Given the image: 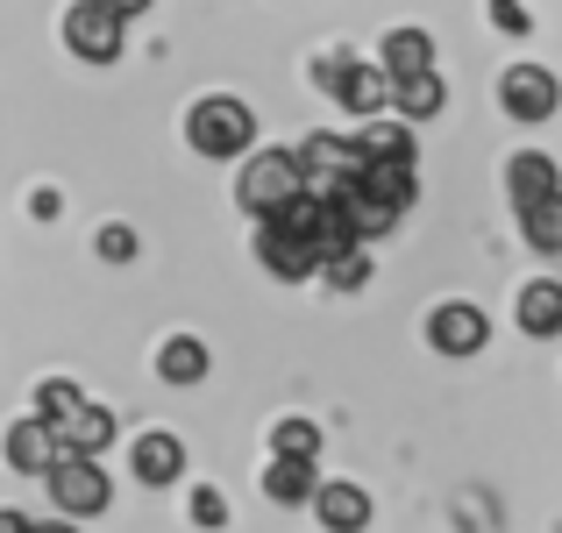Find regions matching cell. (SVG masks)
Here are the masks:
<instances>
[{
  "instance_id": "cell-13",
  "label": "cell",
  "mask_w": 562,
  "mask_h": 533,
  "mask_svg": "<svg viewBox=\"0 0 562 533\" xmlns=\"http://www.w3.org/2000/svg\"><path fill=\"white\" fill-rule=\"evenodd\" d=\"M349 185L378 192L384 206H398V214H406V206H413V165H398V157H363V171L349 178Z\"/></svg>"
},
{
  "instance_id": "cell-3",
  "label": "cell",
  "mask_w": 562,
  "mask_h": 533,
  "mask_svg": "<svg viewBox=\"0 0 562 533\" xmlns=\"http://www.w3.org/2000/svg\"><path fill=\"white\" fill-rule=\"evenodd\" d=\"M321 86H328V93L342 100L349 114H363V122L392 107V71H384V65H357V57H328V65H321Z\"/></svg>"
},
{
  "instance_id": "cell-11",
  "label": "cell",
  "mask_w": 562,
  "mask_h": 533,
  "mask_svg": "<svg viewBox=\"0 0 562 533\" xmlns=\"http://www.w3.org/2000/svg\"><path fill=\"white\" fill-rule=\"evenodd\" d=\"M441 107H449L441 71H406V79H392V114H406V122H435Z\"/></svg>"
},
{
  "instance_id": "cell-28",
  "label": "cell",
  "mask_w": 562,
  "mask_h": 533,
  "mask_svg": "<svg viewBox=\"0 0 562 533\" xmlns=\"http://www.w3.org/2000/svg\"><path fill=\"white\" fill-rule=\"evenodd\" d=\"M492 22L506 29V36H527V8L520 0H492Z\"/></svg>"
},
{
  "instance_id": "cell-6",
  "label": "cell",
  "mask_w": 562,
  "mask_h": 533,
  "mask_svg": "<svg viewBox=\"0 0 562 533\" xmlns=\"http://www.w3.org/2000/svg\"><path fill=\"white\" fill-rule=\"evenodd\" d=\"M257 257H263V271L285 277V285H300V277L321 271V249L306 242V235L292 228L285 214H263V220H257Z\"/></svg>"
},
{
  "instance_id": "cell-23",
  "label": "cell",
  "mask_w": 562,
  "mask_h": 533,
  "mask_svg": "<svg viewBox=\"0 0 562 533\" xmlns=\"http://www.w3.org/2000/svg\"><path fill=\"white\" fill-rule=\"evenodd\" d=\"M321 277H328V285H335V292H363V285H371V249H363V242H349V249H335V257H328V263H321Z\"/></svg>"
},
{
  "instance_id": "cell-19",
  "label": "cell",
  "mask_w": 562,
  "mask_h": 533,
  "mask_svg": "<svg viewBox=\"0 0 562 533\" xmlns=\"http://www.w3.org/2000/svg\"><path fill=\"white\" fill-rule=\"evenodd\" d=\"M520 235H527V249H541V257H562V192L520 206Z\"/></svg>"
},
{
  "instance_id": "cell-26",
  "label": "cell",
  "mask_w": 562,
  "mask_h": 533,
  "mask_svg": "<svg viewBox=\"0 0 562 533\" xmlns=\"http://www.w3.org/2000/svg\"><path fill=\"white\" fill-rule=\"evenodd\" d=\"M100 257H108V263H128V257H136V228L108 220V228H100Z\"/></svg>"
},
{
  "instance_id": "cell-10",
  "label": "cell",
  "mask_w": 562,
  "mask_h": 533,
  "mask_svg": "<svg viewBox=\"0 0 562 533\" xmlns=\"http://www.w3.org/2000/svg\"><path fill=\"white\" fill-rule=\"evenodd\" d=\"M314 512H321L328 533H363V526H371V491H357V484H321Z\"/></svg>"
},
{
  "instance_id": "cell-4",
  "label": "cell",
  "mask_w": 562,
  "mask_h": 533,
  "mask_svg": "<svg viewBox=\"0 0 562 533\" xmlns=\"http://www.w3.org/2000/svg\"><path fill=\"white\" fill-rule=\"evenodd\" d=\"M108 469H100V455H57L50 469V498L57 512H71V520H93V512H108Z\"/></svg>"
},
{
  "instance_id": "cell-16",
  "label": "cell",
  "mask_w": 562,
  "mask_h": 533,
  "mask_svg": "<svg viewBox=\"0 0 562 533\" xmlns=\"http://www.w3.org/2000/svg\"><path fill=\"white\" fill-rule=\"evenodd\" d=\"M263 491L278 498V506H314V463H306V455H278L271 469H263Z\"/></svg>"
},
{
  "instance_id": "cell-8",
  "label": "cell",
  "mask_w": 562,
  "mask_h": 533,
  "mask_svg": "<svg viewBox=\"0 0 562 533\" xmlns=\"http://www.w3.org/2000/svg\"><path fill=\"white\" fill-rule=\"evenodd\" d=\"M57 455H65V441H57V427L43 420V412H36V420H14V427H8V463L22 469V477H50Z\"/></svg>"
},
{
  "instance_id": "cell-30",
  "label": "cell",
  "mask_w": 562,
  "mask_h": 533,
  "mask_svg": "<svg viewBox=\"0 0 562 533\" xmlns=\"http://www.w3.org/2000/svg\"><path fill=\"white\" fill-rule=\"evenodd\" d=\"M108 8H114V14H143V8H150V0H108Z\"/></svg>"
},
{
  "instance_id": "cell-22",
  "label": "cell",
  "mask_w": 562,
  "mask_h": 533,
  "mask_svg": "<svg viewBox=\"0 0 562 533\" xmlns=\"http://www.w3.org/2000/svg\"><path fill=\"white\" fill-rule=\"evenodd\" d=\"M357 157H398V165H413V128H406V114H398V122H378L371 114V128H363L357 136Z\"/></svg>"
},
{
  "instance_id": "cell-18",
  "label": "cell",
  "mask_w": 562,
  "mask_h": 533,
  "mask_svg": "<svg viewBox=\"0 0 562 533\" xmlns=\"http://www.w3.org/2000/svg\"><path fill=\"white\" fill-rule=\"evenodd\" d=\"M57 441H65V455H100L114 441V412H100V406H79L65 427H57Z\"/></svg>"
},
{
  "instance_id": "cell-14",
  "label": "cell",
  "mask_w": 562,
  "mask_h": 533,
  "mask_svg": "<svg viewBox=\"0 0 562 533\" xmlns=\"http://www.w3.org/2000/svg\"><path fill=\"white\" fill-rule=\"evenodd\" d=\"M128 469H136L143 484H171V477L186 469V441H179V434H143L136 455H128Z\"/></svg>"
},
{
  "instance_id": "cell-29",
  "label": "cell",
  "mask_w": 562,
  "mask_h": 533,
  "mask_svg": "<svg viewBox=\"0 0 562 533\" xmlns=\"http://www.w3.org/2000/svg\"><path fill=\"white\" fill-rule=\"evenodd\" d=\"M0 533H36V526H29L22 512H0Z\"/></svg>"
},
{
  "instance_id": "cell-20",
  "label": "cell",
  "mask_w": 562,
  "mask_h": 533,
  "mask_svg": "<svg viewBox=\"0 0 562 533\" xmlns=\"http://www.w3.org/2000/svg\"><path fill=\"white\" fill-rule=\"evenodd\" d=\"M335 200L349 206V220H357V235H363V242H378V235H392V228H398V206H384L378 192H363V185H342Z\"/></svg>"
},
{
  "instance_id": "cell-17",
  "label": "cell",
  "mask_w": 562,
  "mask_h": 533,
  "mask_svg": "<svg viewBox=\"0 0 562 533\" xmlns=\"http://www.w3.org/2000/svg\"><path fill=\"white\" fill-rule=\"evenodd\" d=\"M378 65L392 71V79H406V71H435V36H427V29H392Z\"/></svg>"
},
{
  "instance_id": "cell-1",
  "label": "cell",
  "mask_w": 562,
  "mask_h": 533,
  "mask_svg": "<svg viewBox=\"0 0 562 533\" xmlns=\"http://www.w3.org/2000/svg\"><path fill=\"white\" fill-rule=\"evenodd\" d=\"M186 143L200 157H249V143H257V114H249L235 93H206L200 107L186 114Z\"/></svg>"
},
{
  "instance_id": "cell-31",
  "label": "cell",
  "mask_w": 562,
  "mask_h": 533,
  "mask_svg": "<svg viewBox=\"0 0 562 533\" xmlns=\"http://www.w3.org/2000/svg\"><path fill=\"white\" fill-rule=\"evenodd\" d=\"M36 533H71V526H36Z\"/></svg>"
},
{
  "instance_id": "cell-15",
  "label": "cell",
  "mask_w": 562,
  "mask_h": 533,
  "mask_svg": "<svg viewBox=\"0 0 562 533\" xmlns=\"http://www.w3.org/2000/svg\"><path fill=\"white\" fill-rule=\"evenodd\" d=\"M520 328L535 334V342L562 334V285H555V277H535V285L520 292Z\"/></svg>"
},
{
  "instance_id": "cell-7",
  "label": "cell",
  "mask_w": 562,
  "mask_h": 533,
  "mask_svg": "<svg viewBox=\"0 0 562 533\" xmlns=\"http://www.w3.org/2000/svg\"><path fill=\"white\" fill-rule=\"evenodd\" d=\"M498 107L513 114V122H549L562 107V86L549 65H513L506 79H498Z\"/></svg>"
},
{
  "instance_id": "cell-2",
  "label": "cell",
  "mask_w": 562,
  "mask_h": 533,
  "mask_svg": "<svg viewBox=\"0 0 562 533\" xmlns=\"http://www.w3.org/2000/svg\"><path fill=\"white\" fill-rule=\"evenodd\" d=\"M306 192V165H300V150H249L243 157V178H235V200L249 206V214H278L285 200H300Z\"/></svg>"
},
{
  "instance_id": "cell-24",
  "label": "cell",
  "mask_w": 562,
  "mask_h": 533,
  "mask_svg": "<svg viewBox=\"0 0 562 533\" xmlns=\"http://www.w3.org/2000/svg\"><path fill=\"white\" fill-rule=\"evenodd\" d=\"M79 406H86V398H79V384H71V377H43V384H36V412H43L50 427H65Z\"/></svg>"
},
{
  "instance_id": "cell-21",
  "label": "cell",
  "mask_w": 562,
  "mask_h": 533,
  "mask_svg": "<svg viewBox=\"0 0 562 533\" xmlns=\"http://www.w3.org/2000/svg\"><path fill=\"white\" fill-rule=\"evenodd\" d=\"M157 377H165V384H200V377H206V342L171 334V342L157 349Z\"/></svg>"
},
{
  "instance_id": "cell-12",
  "label": "cell",
  "mask_w": 562,
  "mask_h": 533,
  "mask_svg": "<svg viewBox=\"0 0 562 533\" xmlns=\"http://www.w3.org/2000/svg\"><path fill=\"white\" fill-rule=\"evenodd\" d=\"M506 192H513V206H535V200H549V192H562V171H555V157H541V150H520L506 165Z\"/></svg>"
},
{
  "instance_id": "cell-25",
  "label": "cell",
  "mask_w": 562,
  "mask_h": 533,
  "mask_svg": "<svg viewBox=\"0 0 562 533\" xmlns=\"http://www.w3.org/2000/svg\"><path fill=\"white\" fill-rule=\"evenodd\" d=\"M271 449L278 455H306V463H314V455H321V427L314 420H278L271 427Z\"/></svg>"
},
{
  "instance_id": "cell-5",
  "label": "cell",
  "mask_w": 562,
  "mask_h": 533,
  "mask_svg": "<svg viewBox=\"0 0 562 533\" xmlns=\"http://www.w3.org/2000/svg\"><path fill=\"white\" fill-rule=\"evenodd\" d=\"M122 22L128 14H114L108 0H79V8L65 14V50L86 57V65H114V57H122Z\"/></svg>"
},
{
  "instance_id": "cell-9",
  "label": "cell",
  "mask_w": 562,
  "mask_h": 533,
  "mask_svg": "<svg viewBox=\"0 0 562 533\" xmlns=\"http://www.w3.org/2000/svg\"><path fill=\"white\" fill-rule=\"evenodd\" d=\"M484 314L470 299H449V306H435V320H427V342H435L441 355H477L484 349Z\"/></svg>"
},
{
  "instance_id": "cell-27",
  "label": "cell",
  "mask_w": 562,
  "mask_h": 533,
  "mask_svg": "<svg viewBox=\"0 0 562 533\" xmlns=\"http://www.w3.org/2000/svg\"><path fill=\"white\" fill-rule=\"evenodd\" d=\"M192 526H228V498L221 491H192Z\"/></svg>"
}]
</instances>
